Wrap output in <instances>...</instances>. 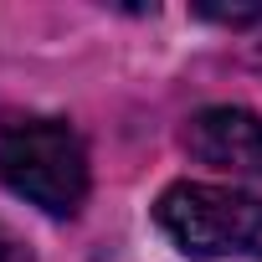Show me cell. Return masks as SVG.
<instances>
[{"instance_id":"cell-2","label":"cell","mask_w":262,"mask_h":262,"mask_svg":"<svg viewBox=\"0 0 262 262\" xmlns=\"http://www.w3.org/2000/svg\"><path fill=\"white\" fill-rule=\"evenodd\" d=\"M0 180L47 216H72L88 195V149L62 118H21L0 134Z\"/></svg>"},{"instance_id":"cell-4","label":"cell","mask_w":262,"mask_h":262,"mask_svg":"<svg viewBox=\"0 0 262 262\" xmlns=\"http://www.w3.org/2000/svg\"><path fill=\"white\" fill-rule=\"evenodd\" d=\"M195 16L221 21V26H257L262 21V6H195Z\"/></svg>"},{"instance_id":"cell-5","label":"cell","mask_w":262,"mask_h":262,"mask_svg":"<svg viewBox=\"0 0 262 262\" xmlns=\"http://www.w3.org/2000/svg\"><path fill=\"white\" fill-rule=\"evenodd\" d=\"M0 262H31V252H26V247H16L6 231H0Z\"/></svg>"},{"instance_id":"cell-1","label":"cell","mask_w":262,"mask_h":262,"mask_svg":"<svg viewBox=\"0 0 262 262\" xmlns=\"http://www.w3.org/2000/svg\"><path fill=\"white\" fill-rule=\"evenodd\" d=\"M155 221L185 257H201V262H216V257L262 262V201L236 190V185L180 180V185H170L160 195Z\"/></svg>"},{"instance_id":"cell-3","label":"cell","mask_w":262,"mask_h":262,"mask_svg":"<svg viewBox=\"0 0 262 262\" xmlns=\"http://www.w3.org/2000/svg\"><path fill=\"white\" fill-rule=\"evenodd\" d=\"M185 149L211 165V170H231V175H262V118L247 108H201L185 123Z\"/></svg>"}]
</instances>
